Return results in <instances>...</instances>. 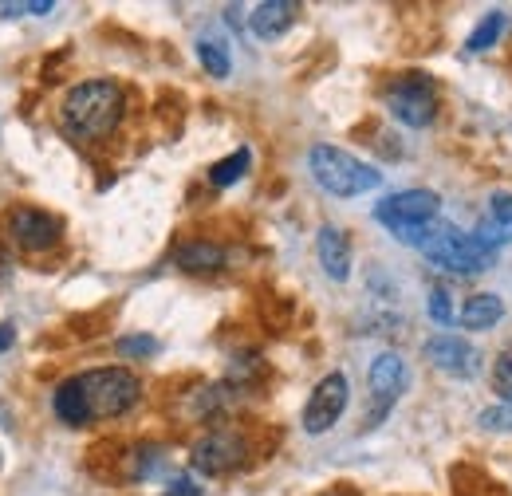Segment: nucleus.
<instances>
[{"label": "nucleus", "mask_w": 512, "mask_h": 496, "mask_svg": "<svg viewBox=\"0 0 512 496\" xmlns=\"http://www.w3.org/2000/svg\"><path fill=\"white\" fill-rule=\"evenodd\" d=\"M142 382L127 367H95V371L71 374L56 386L52 410L64 426H91L107 418H123L138 406Z\"/></svg>", "instance_id": "obj_1"}, {"label": "nucleus", "mask_w": 512, "mask_h": 496, "mask_svg": "<svg viewBox=\"0 0 512 496\" xmlns=\"http://www.w3.org/2000/svg\"><path fill=\"white\" fill-rule=\"evenodd\" d=\"M123 111H127V95L115 79H83L64 95L60 119L71 138L99 142L115 134V126L123 123Z\"/></svg>", "instance_id": "obj_2"}, {"label": "nucleus", "mask_w": 512, "mask_h": 496, "mask_svg": "<svg viewBox=\"0 0 512 496\" xmlns=\"http://www.w3.org/2000/svg\"><path fill=\"white\" fill-rule=\"evenodd\" d=\"M438 213H442V197L434 189H398V193H386L375 205V221L394 241L410 248L426 245V237L438 225Z\"/></svg>", "instance_id": "obj_3"}, {"label": "nucleus", "mask_w": 512, "mask_h": 496, "mask_svg": "<svg viewBox=\"0 0 512 496\" xmlns=\"http://www.w3.org/2000/svg\"><path fill=\"white\" fill-rule=\"evenodd\" d=\"M308 170H312V182L331 197H363V193L383 186V174L375 166H367L351 150H339L327 142L308 150Z\"/></svg>", "instance_id": "obj_4"}, {"label": "nucleus", "mask_w": 512, "mask_h": 496, "mask_svg": "<svg viewBox=\"0 0 512 496\" xmlns=\"http://www.w3.org/2000/svg\"><path fill=\"white\" fill-rule=\"evenodd\" d=\"M422 256H426L434 268L453 272V276H477V272H485V268L497 264V252H493V248L481 245L473 233H461V229L446 225V221L434 225V233H430L426 245H422Z\"/></svg>", "instance_id": "obj_5"}, {"label": "nucleus", "mask_w": 512, "mask_h": 496, "mask_svg": "<svg viewBox=\"0 0 512 496\" xmlns=\"http://www.w3.org/2000/svg\"><path fill=\"white\" fill-rule=\"evenodd\" d=\"M383 103H386V111L402 126L422 130V126L434 123V115H438V87H434L430 75L406 71V75H398V79L386 83Z\"/></svg>", "instance_id": "obj_6"}, {"label": "nucleus", "mask_w": 512, "mask_h": 496, "mask_svg": "<svg viewBox=\"0 0 512 496\" xmlns=\"http://www.w3.org/2000/svg\"><path fill=\"white\" fill-rule=\"evenodd\" d=\"M249 461V441L233 430H213L205 434L190 453V465L201 477H225Z\"/></svg>", "instance_id": "obj_7"}, {"label": "nucleus", "mask_w": 512, "mask_h": 496, "mask_svg": "<svg viewBox=\"0 0 512 496\" xmlns=\"http://www.w3.org/2000/svg\"><path fill=\"white\" fill-rule=\"evenodd\" d=\"M347 402H351L347 374L339 371L323 374L320 382H316V390H312V398H308V406H304V418H300L304 422V434H327L343 418Z\"/></svg>", "instance_id": "obj_8"}, {"label": "nucleus", "mask_w": 512, "mask_h": 496, "mask_svg": "<svg viewBox=\"0 0 512 496\" xmlns=\"http://www.w3.org/2000/svg\"><path fill=\"white\" fill-rule=\"evenodd\" d=\"M8 237H12V245L24 248V252H48V248L60 245L64 221L52 217V213H44V209L24 205V209H12V217H8Z\"/></svg>", "instance_id": "obj_9"}, {"label": "nucleus", "mask_w": 512, "mask_h": 496, "mask_svg": "<svg viewBox=\"0 0 512 496\" xmlns=\"http://www.w3.org/2000/svg\"><path fill=\"white\" fill-rule=\"evenodd\" d=\"M422 351H426V359L442 374H449V378H473V374L481 371L477 347L465 343L461 335H434V339H426Z\"/></svg>", "instance_id": "obj_10"}, {"label": "nucleus", "mask_w": 512, "mask_h": 496, "mask_svg": "<svg viewBox=\"0 0 512 496\" xmlns=\"http://www.w3.org/2000/svg\"><path fill=\"white\" fill-rule=\"evenodd\" d=\"M371 394H375V402H379V410H375V418H383L386 410L406 394V386H410V371H406V359L398 355V351H383L375 363H371Z\"/></svg>", "instance_id": "obj_11"}, {"label": "nucleus", "mask_w": 512, "mask_h": 496, "mask_svg": "<svg viewBox=\"0 0 512 496\" xmlns=\"http://www.w3.org/2000/svg\"><path fill=\"white\" fill-rule=\"evenodd\" d=\"M473 237H477L481 245H489L493 252L512 245V193L497 189V193L485 201V209H481V217H477Z\"/></svg>", "instance_id": "obj_12"}, {"label": "nucleus", "mask_w": 512, "mask_h": 496, "mask_svg": "<svg viewBox=\"0 0 512 496\" xmlns=\"http://www.w3.org/2000/svg\"><path fill=\"white\" fill-rule=\"evenodd\" d=\"M316 256H320V268L327 272V280L343 284L351 276V241L339 225H323L320 237H316Z\"/></svg>", "instance_id": "obj_13"}, {"label": "nucleus", "mask_w": 512, "mask_h": 496, "mask_svg": "<svg viewBox=\"0 0 512 496\" xmlns=\"http://www.w3.org/2000/svg\"><path fill=\"white\" fill-rule=\"evenodd\" d=\"M300 16V4L292 0H264L249 12V28H253L256 40H280Z\"/></svg>", "instance_id": "obj_14"}, {"label": "nucleus", "mask_w": 512, "mask_h": 496, "mask_svg": "<svg viewBox=\"0 0 512 496\" xmlns=\"http://www.w3.org/2000/svg\"><path fill=\"white\" fill-rule=\"evenodd\" d=\"M501 319H505V300L497 292H477V296H469L461 304V311H457V323L469 327V331H489Z\"/></svg>", "instance_id": "obj_15"}, {"label": "nucleus", "mask_w": 512, "mask_h": 496, "mask_svg": "<svg viewBox=\"0 0 512 496\" xmlns=\"http://www.w3.org/2000/svg\"><path fill=\"white\" fill-rule=\"evenodd\" d=\"M174 264L182 272L205 276V272L225 268V248L213 245V241H186V245H178V252H174Z\"/></svg>", "instance_id": "obj_16"}, {"label": "nucleus", "mask_w": 512, "mask_h": 496, "mask_svg": "<svg viewBox=\"0 0 512 496\" xmlns=\"http://www.w3.org/2000/svg\"><path fill=\"white\" fill-rule=\"evenodd\" d=\"M249 166H253V150L241 146V150H233L229 158H221V162L209 166V182H213L217 189L233 186V182H241V178L249 174Z\"/></svg>", "instance_id": "obj_17"}, {"label": "nucleus", "mask_w": 512, "mask_h": 496, "mask_svg": "<svg viewBox=\"0 0 512 496\" xmlns=\"http://www.w3.org/2000/svg\"><path fill=\"white\" fill-rule=\"evenodd\" d=\"M501 32H505V12H489V16L469 32L465 48H469V52H489V48L501 40Z\"/></svg>", "instance_id": "obj_18"}, {"label": "nucleus", "mask_w": 512, "mask_h": 496, "mask_svg": "<svg viewBox=\"0 0 512 496\" xmlns=\"http://www.w3.org/2000/svg\"><path fill=\"white\" fill-rule=\"evenodd\" d=\"M197 60H201V67H205L213 79H225L229 67H233V63H229V52H225V44H221V40H209V36L197 40Z\"/></svg>", "instance_id": "obj_19"}, {"label": "nucleus", "mask_w": 512, "mask_h": 496, "mask_svg": "<svg viewBox=\"0 0 512 496\" xmlns=\"http://www.w3.org/2000/svg\"><path fill=\"white\" fill-rule=\"evenodd\" d=\"M158 465H162V449H158V445H142V449L130 453L127 477L130 481H146V477H154Z\"/></svg>", "instance_id": "obj_20"}, {"label": "nucleus", "mask_w": 512, "mask_h": 496, "mask_svg": "<svg viewBox=\"0 0 512 496\" xmlns=\"http://www.w3.org/2000/svg\"><path fill=\"white\" fill-rule=\"evenodd\" d=\"M426 308H430V319H434V323H442V327L457 323V311H453V292H449L446 284H434V288H430Z\"/></svg>", "instance_id": "obj_21"}, {"label": "nucleus", "mask_w": 512, "mask_h": 496, "mask_svg": "<svg viewBox=\"0 0 512 496\" xmlns=\"http://www.w3.org/2000/svg\"><path fill=\"white\" fill-rule=\"evenodd\" d=\"M493 390H497V398L512 406V343L497 355V363H493Z\"/></svg>", "instance_id": "obj_22"}, {"label": "nucleus", "mask_w": 512, "mask_h": 496, "mask_svg": "<svg viewBox=\"0 0 512 496\" xmlns=\"http://www.w3.org/2000/svg\"><path fill=\"white\" fill-rule=\"evenodd\" d=\"M115 351L123 355V359H146V355H158V339H150V335H127V339H119L115 343Z\"/></svg>", "instance_id": "obj_23"}, {"label": "nucleus", "mask_w": 512, "mask_h": 496, "mask_svg": "<svg viewBox=\"0 0 512 496\" xmlns=\"http://www.w3.org/2000/svg\"><path fill=\"white\" fill-rule=\"evenodd\" d=\"M485 430H497V434H505L512 430V406H493V410H481V418H477Z\"/></svg>", "instance_id": "obj_24"}, {"label": "nucleus", "mask_w": 512, "mask_h": 496, "mask_svg": "<svg viewBox=\"0 0 512 496\" xmlns=\"http://www.w3.org/2000/svg\"><path fill=\"white\" fill-rule=\"evenodd\" d=\"M52 8H56L52 0H36V4H0V16H20V12L44 16V12H52Z\"/></svg>", "instance_id": "obj_25"}, {"label": "nucleus", "mask_w": 512, "mask_h": 496, "mask_svg": "<svg viewBox=\"0 0 512 496\" xmlns=\"http://www.w3.org/2000/svg\"><path fill=\"white\" fill-rule=\"evenodd\" d=\"M166 496H201V485H193L190 477H178V481H170Z\"/></svg>", "instance_id": "obj_26"}, {"label": "nucleus", "mask_w": 512, "mask_h": 496, "mask_svg": "<svg viewBox=\"0 0 512 496\" xmlns=\"http://www.w3.org/2000/svg\"><path fill=\"white\" fill-rule=\"evenodd\" d=\"M12 339H16L12 323H0V351H8V347H12Z\"/></svg>", "instance_id": "obj_27"}, {"label": "nucleus", "mask_w": 512, "mask_h": 496, "mask_svg": "<svg viewBox=\"0 0 512 496\" xmlns=\"http://www.w3.org/2000/svg\"><path fill=\"white\" fill-rule=\"evenodd\" d=\"M323 496H351V493H323Z\"/></svg>", "instance_id": "obj_28"}]
</instances>
